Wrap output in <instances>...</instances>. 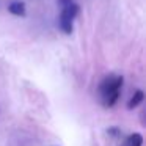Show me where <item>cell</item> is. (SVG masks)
Masks as SVG:
<instances>
[{"label": "cell", "mask_w": 146, "mask_h": 146, "mask_svg": "<svg viewBox=\"0 0 146 146\" xmlns=\"http://www.w3.org/2000/svg\"><path fill=\"white\" fill-rule=\"evenodd\" d=\"M71 2H72V0H58V3L63 5V7H64V5H68V3H71Z\"/></svg>", "instance_id": "7"}, {"label": "cell", "mask_w": 146, "mask_h": 146, "mask_svg": "<svg viewBox=\"0 0 146 146\" xmlns=\"http://www.w3.org/2000/svg\"><path fill=\"white\" fill-rule=\"evenodd\" d=\"M8 11L14 16H25V3L22 2H11L10 7H8Z\"/></svg>", "instance_id": "4"}, {"label": "cell", "mask_w": 146, "mask_h": 146, "mask_svg": "<svg viewBox=\"0 0 146 146\" xmlns=\"http://www.w3.org/2000/svg\"><path fill=\"white\" fill-rule=\"evenodd\" d=\"M123 77L121 76H107L99 85V94L104 107H113L119 99V91L123 88Z\"/></svg>", "instance_id": "1"}, {"label": "cell", "mask_w": 146, "mask_h": 146, "mask_svg": "<svg viewBox=\"0 0 146 146\" xmlns=\"http://www.w3.org/2000/svg\"><path fill=\"white\" fill-rule=\"evenodd\" d=\"M110 135H113V137H119L121 135V130L118 129V127H108V130H107Z\"/></svg>", "instance_id": "6"}, {"label": "cell", "mask_w": 146, "mask_h": 146, "mask_svg": "<svg viewBox=\"0 0 146 146\" xmlns=\"http://www.w3.org/2000/svg\"><path fill=\"white\" fill-rule=\"evenodd\" d=\"M79 14V7H77L74 2L64 5L63 10L60 14V27L66 35H69L72 32V21L76 19V16Z\"/></svg>", "instance_id": "2"}, {"label": "cell", "mask_w": 146, "mask_h": 146, "mask_svg": "<svg viewBox=\"0 0 146 146\" xmlns=\"http://www.w3.org/2000/svg\"><path fill=\"white\" fill-rule=\"evenodd\" d=\"M143 99H145V93H143L141 90H137V91L133 93V96L129 99V102H127V108L132 110V108L138 107V105L143 102Z\"/></svg>", "instance_id": "3"}, {"label": "cell", "mask_w": 146, "mask_h": 146, "mask_svg": "<svg viewBox=\"0 0 146 146\" xmlns=\"http://www.w3.org/2000/svg\"><path fill=\"white\" fill-rule=\"evenodd\" d=\"M141 145H143V135L138 132L130 133L126 141V146H141Z\"/></svg>", "instance_id": "5"}]
</instances>
